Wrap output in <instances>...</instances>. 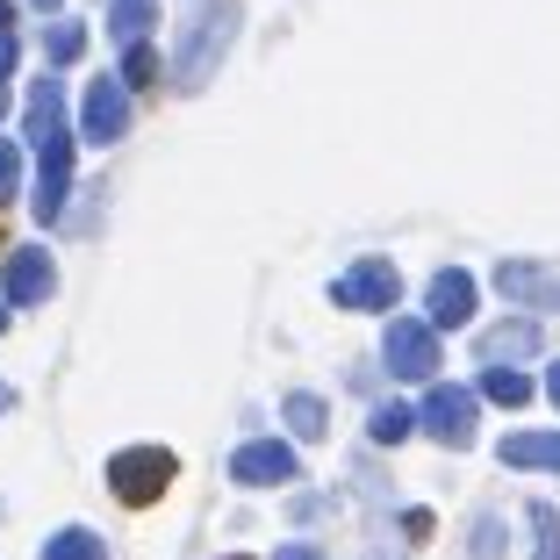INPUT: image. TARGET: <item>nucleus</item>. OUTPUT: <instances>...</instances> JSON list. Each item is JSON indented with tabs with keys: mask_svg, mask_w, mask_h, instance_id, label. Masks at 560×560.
<instances>
[{
	"mask_svg": "<svg viewBox=\"0 0 560 560\" xmlns=\"http://www.w3.org/2000/svg\"><path fill=\"white\" fill-rule=\"evenodd\" d=\"M30 151H36V223H58L66 215V195H72V116H66V86L36 80L30 86Z\"/></svg>",
	"mask_w": 560,
	"mask_h": 560,
	"instance_id": "f257e3e1",
	"label": "nucleus"
},
{
	"mask_svg": "<svg viewBox=\"0 0 560 560\" xmlns=\"http://www.w3.org/2000/svg\"><path fill=\"white\" fill-rule=\"evenodd\" d=\"M237 22H245V8H237V0H215V8H201V15L180 30V66H173L180 94H201V86H209V72L223 66V50H231Z\"/></svg>",
	"mask_w": 560,
	"mask_h": 560,
	"instance_id": "f03ea898",
	"label": "nucleus"
},
{
	"mask_svg": "<svg viewBox=\"0 0 560 560\" xmlns=\"http://www.w3.org/2000/svg\"><path fill=\"white\" fill-rule=\"evenodd\" d=\"M417 424H424V439H439L445 453H460V445H475L481 396H475V388H453V381H431V396H424V410H417Z\"/></svg>",
	"mask_w": 560,
	"mask_h": 560,
	"instance_id": "7ed1b4c3",
	"label": "nucleus"
},
{
	"mask_svg": "<svg viewBox=\"0 0 560 560\" xmlns=\"http://www.w3.org/2000/svg\"><path fill=\"white\" fill-rule=\"evenodd\" d=\"M108 489L122 495V503H159L165 489H173V453L165 445H122L116 460H108Z\"/></svg>",
	"mask_w": 560,
	"mask_h": 560,
	"instance_id": "20e7f679",
	"label": "nucleus"
},
{
	"mask_svg": "<svg viewBox=\"0 0 560 560\" xmlns=\"http://www.w3.org/2000/svg\"><path fill=\"white\" fill-rule=\"evenodd\" d=\"M381 366H388L396 381H431L439 374V330L417 324V316H396L388 338H381Z\"/></svg>",
	"mask_w": 560,
	"mask_h": 560,
	"instance_id": "39448f33",
	"label": "nucleus"
},
{
	"mask_svg": "<svg viewBox=\"0 0 560 560\" xmlns=\"http://www.w3.org/2000/svg\"><path fill=\"white\" fill-rule=\"evenodd\" d=\"M122 130H130V86L116 72H101L80 94V137L86 144H122Z\"/></svg>",
	"mask_w": 560,
	"mask_h": 560,
	"instance_id": "423d86ee",
	"label": "nucleus"
},
{
	"mask_svg": "<svg viewBox=\"0 0 560 560\" xmlns=\"http://www.w3.org/2000/svg\"><path fill=\"white\" fill-rule=\"evenodd\" d=\"M396 295H402V280H396V266H388V259H360L352 273L330 280V302H338V310L388 316V310H396Z\"/></svg>",
	"mask_w": 560,
	"mask_h": 560,
	"instance_id": "0eeeda50",
	"label": "nucleus"
},
{
	"mask_svg": "<svg viewBox=\"0 0 560 560\" xmlns=\"http://www.w3.org/2000/svg\"><path fill=\"white\" fill-rule=\"evenodd\" d=\"M50 288H58V266H50L44 245L8 252V273H0V302L8 310H36V302H50Z\"/></svg>",
	"mask_w": 560,
	"mask_h": 560,
	"instance_id": "6e6552de",
	"label": "nucleus"
},
{
	"mask_svg": "<svg viewBox=\"0 0 560 560\" xmlns=\"http://www.w3.org/2000/svg\"><path fill=\"white\" fill-rule=\"evenodd\" d=\"M295 475L302 460H295V445H280V439H245L231 453V481H245V489H288Z\"/></svg>",
	"mask_w": 560,
	"mask_h": 560,
	"instance_id": "1a4fd4ad",
	"label": "nucleus"
},
{
	"mask_svg": "<svg viewBox=\"0 0 560 560\" xmlns=\"http://www.w3.org/2000/svg\"><path fill=\"white\" fill-rule=\"evenodd\" d=\"M495 288L511 302H525V310H560V280L546 273V266H532V259H503L495 266Z\"/></svg>",
	"mask_w": 560,
	"mask_h": 560,
	"instance_id": "9d476101",
	"label": "nucleus"
},
{
	"mask_svg": "<svg viewBox=\"0 0 560 560\" xmlns=\"http://www.w3.org/2000/svg\"><path fill=\"white\" fill-rule=\"evenodd\" d=\"M467 316H475V273H460V266H445L439 280H431V316L424 324L431 330H453V324H467Z\"/></svg>",
	"mask_w": 560,
	"mask_h": 560,
	"instance_id": "9b49d317",
	"label": "nucleus"
},
{
	"mask_svg": "<svg viewBox=\"0 0 560 560\" xmlns=\"http://www.w3.org/2000/svg\"><path fill=\"white\" fill-rule=\"evenodd\" d=\"M489 366H517V360H532V352H539V324H532V316H511V324H495L489 330Z\"/></svg>",
	"mask_w": 560,
	"mask_h": 560,
	"instance_id": "f8f14e48",
	"label": "nucleus"
},
{
	"mask_svg": "<svg viewBox=\"0 0 560 560\" xmlns=\"http://www.w3.org/2000/svg\"><path fill=\"white\" fill-rule=\"evenodd\" d=\"M503 467H553L560 475V431H511L503 439Z\"/></svg>",
	"mask_w": 560,
	"mask_h": 560,
	"instance_id": "ddd939ff",
	"label": "nucleus"
},
{
	"mask_svg": "<svg viewBox=\"0 0 560 560\" xmlns=\"http://www.w3.org/2000/svg\"><path fill=\"white\" fill-rule=\"evenodd\" d=\"M481 402H495V410H517V402H532V381L517 374V366H481Z\"/></svg>",
	"mask_w": 560,
	"mask_h": 560,
	"instance_id": "4468645a",
	"label": "nucleus"
},
{
	"mask_svg": "<svg viewBox=\"0 0 560 560\" xmlns=\"http://www.w3.org/2000/svg\"><path fill=\"white\" fill-rule=\"evenodd\" d=\"M44 560H108V546H101V532L66 525V532H50V539H44Z\"/></svg>",
	"mask_w": 560,
	"mask_h": 560,
	"instance_id": "2eb2a0df",
	"label": "nucleus"
},
{
	"mask_svg": "<svg viewBox=\"0 0 560 560\" xmlns=\"http://www.w3.org/2000/svg\"><path fill=\"white\" fill-rule=\"evenodd\" d=\"M410 431H417V410H410V402H381V410L366 417V439H374V445H402Z\"/></svg>",
	"mask_w": 560,
	"mask_h": 560,
	"instance_id": "dca6fc26",
	"label": "nucleus"
},
{
	"mask_svg": "<svg viewBox=\"0 0 560 560\" xmlns=\"http://www.w3.org/2000/svg\"><path fill=\"white\" fill-rule=\"evenodd\" d=\"M288 431H295V439H324L330 431L324 396H288Z\"/></svg>",
	"mask_w": 560,
	"mask_h": 560,
	"instance_id": "f3484780",
	"label": "nucleus"
},
{
	"mask_svg": "<svg viewBox=\"0 0 560 560\" xmlns=\"http://www.w3.org/2000/svg\"><path fill=\"white\" fill-rule=\"evenodd\" d=\"M525 517H532V553L560 560V511L553 503H525Z\"/></svg>",
	"mask_w": 560,
	"mask_h": 560,
	"instance_id": "a211bd4d",
	"label": "nucleus"
},
{
	"mask_svg": "<svg viewBox=\"0 0 560 560\" xmlns=\"http://www.w3.org/2000/svg\"><path fill=\"white\" fill-rule=\"evenodd\" d=\"M108 30H116V44H144V30H151V0H116V8H108Z\"/></svg>",
	"mask_w": 560,
	"mask_h": 560,
	"instance_id": "6ab92c4d",
	"label": "nucleus"
},
{
	"mask_svg": "<svg viewBox=\"0 0 560 560\" xmlns=\"http://www.w3.org/2000/svg\"><path fill=\"white\" fill-rule=\"evenodd\" d=\"M80 50H86V30H80V22H50V30H44V58H50V66H72Z\"/></svg>",
	"mask_w": 560,
	"mask_h": 560,
	"instance_id": "aec40b11",
	"label": "nucleus"
},
{
	"mask_svg": "<svg viewBox=\"0 0 560 560\" xmlns=\"http://www.w3.org/2000/svg\"><path fill=\"white\" fill-rule=\"evenodd\" d=\"M122 50H130V58H122L116 80L122 86H159V50H151V44H122Z\"/></svg>",
	"mask_w": 560,
	"mask_h": 560,
	"instance_id": "412c9836",
	"label": "nucleus"
},
{
	"mask_svg": "<svg viewBox=\"0 0 560 560\" xmlns=\"http://www.w3.org/2000/svg\"><path fill=\"white\" fill-rule=\"evenodd\" d=\"M467 553H475V560H503V517H495V511L475 517V532H467Z\"/></svg>",
	"mask_w": 560,
	"mask_h": 560,
	"instance_id": "4be33fe9",
	"label": "nucleus"
},
{
	"mask_svg": "<svg viewBox=\"0 0 560 560\" xmlns=\"http://www.w3.org/2000/svg\"><path fill=\"white\" fill-rule=\"evenodd\" d=\"M22 195V151L15 144H0V209Z\"/></svg>",
	"mask_w": 560,
	"mask_h": 560,
	"instance_id": "5701e85b",
	"label": "nucleus"
},
{
	"mask_svg": "<svg viewBox=\"0 0 560 560\" xmlns=\"http://www.w3.org/2000/svg\"><path fill=\"white\" fill-rule=\"evenodd\" d=\"M273 560H316V553H310V546H280Z\"/></svg>",
	"mask_w": 560,
	"mask_h": 560,
	"instance_id": "b1692460",
	"label": "nucleus"
},
{
	"mask_svg": "<svg viewBox=\"0 0 560 560\" xmlns=\"http://www.w3.org/2000/svg\"><path fill=\"white\" fill-rule=\"evenodd\" d=\"M546 396H553V402H560V360H553V366H546Z\"/></svg>",
	"mask_w": 560,
	"mask_h": 560,
	"instance_id": "393cba45",
	"label": "nucleus"
},
{
	"mask_svg": "<svg viewBox=\"0 0 560 560\" xmlns=\"http://www.w3.org/2000/svg\"><path fill=\"white\" fill-rule=\"evenodd\" d=\"M30 8H36V15H58V8H66V0H30Z\"/></svg>",
	"mask_w": 560,
	"mask_h": 560,
	"instance_id": "a878e982",
	"label": "nucleus"
},
{
	"mask_svg": "<svg viewBox=\"0 0 560 560\" xmlns=\"http://www.w3.org/2000/svg\"><path fill=\"white\" fill-rule=\"evenodd\" d=\"M8 402H15V396H8V381H0V417H8Z\"/></svg>",
	"mask_w": 560,
	"mask_h": 560,
	"instance_id": "bb28decb",
	"label": "nucleus"
},
{
	"mask_svg": "<svg viewBox=\"0 0 560 560\" xmlns=\"http://www.w3.org/2000/svg\"><path fill=\"white\" fill-rule=\"evenodd\" d=\"M0 30H8V0H0Z\"/></svg>",
	"mask_w": 560,
	"mask_h": 560,
	"instance_id": "cd10ccee",
	"label": "nucleus"
},
{
	"mask_svg": "<svg viewBox=\"0 0 560 560\" xmlns=\"http://www.w3.org/2000/svg\"><path fill=\"white\" fill-rule=\"evenodd\" d=\"M0 330H8V302H0Z\"/></svg>",
	"mask_w": 560,
	"mask_h": 560,
	"instance_id": "c85d7f7f",
	"label": "nucleus"
},
{
	"mask_svg": "<svg viewBox=\"0 0 560 560\" xmlns=\"http://www.w3.org/2000/svg\"><path fill=\"white\" fill-rule=\"evenodd\" d=\"M0 116H8V94H0Z\"/></svg>",
	"mask_w": 560,
	"mask_h": 560,
	"instance_id": "c756f323",
	"label": "nucleus"
},
{
	"mask_svg": "<svg viewBox=\"0 0 560 560\" xmlns=\"http://www.w3.org/2000/svg\"><path fill=\"white\" fill-rule=\"evenodd\" d=\"M231 560H245V553H231Z\"/></svg>",
	"mask_w": 560,
	"mask_h": 560,
	"instance_id": "7c9ffc66",
	"label": "nucleus"
}]
</instances>
